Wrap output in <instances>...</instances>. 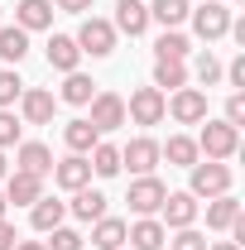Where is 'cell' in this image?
<instances>
[{"label": "cell", "instance_id": "obj_24", "mask_svg": "<svg viewBox=\"0 0 245 250\" xmlns=\"http://www.w3.org/2000/svg\"><path fill=\"white\" fill-rule=\"evenodd\" d=\"M62 140H67V149H72V154H92L101 135H96L92 121H67V125H62Z\"/></svg>", "mask_w": 245, "mask_h": 250}, {"label": "cell", "instance_id": "obj_19", "mask_svg": "<svg viewBox=\"0 0 245 250\" xmlns=\"http://www.w3.org/2000/svg\"><path fill=\"white\" fill-rule=\"evenodd\" d=\"M62 217H67V202H58V197H39L29 207V226L39 236H48L53 226H62Z\"/></svg>", "mask_w": 245, "mask_h": 250}, {"label": "cell", "instance_id": "obj_4", "mask_svg": "<svg viewBox=\"0 0 245 250\" xmlns=\"http://www.w3.org/2000/svg\"><path fill=\"white\" fill-rule=\"evenodd\" d=\"M77 48H82V53H92V58L116 53V29H111V20L87 15V20H82V29H77Z\"/></svg>", "mask_w": 245, "mask_h": 250}, {"label": "cell", "instance_id": "obj_34", "mask_svg": "<svg viewBox=\"0 0 245 250\" xmlns=\"http://www.w3.org/2000/svg\"><path fill=\"white\" fill-rule=\"evenodd\" d=\"M163 246H168V250H207V236L192 231V226H183V231H178L173 241H163Z\"/></svg>", "mask_w": 245, "mask_h": 250}, {"label": "cell", "instance_id": "obj_7", "mask_svg": "<svg viewBox=\"0 0 245 250\" xmlns=\"http://www.w3.org/2000/svg\"><path fill=\"white\" fill-rule=\"evenodd\" d=\"M163 111H173L178 125H202L207 121V92H202V87H178Z\"/></svg>", "mask_w": 245, "mask_h": 250}, {"label": "cell", "instance_id": "obj_17", "mask_svg": "<svg viewBox=\"0 0 245 250\" xmlns=\"http://www.w3.org/2000/svg\"><path fill=\"white\" fill-rule=\"evenodd\" d=\"M15 24L24 34L48 29V24H53V0H20V5H15Z\"/></svg>", "mask_w": 245, "mask_h": 250}, {"label": "cell", "instance_id": "obj_18", "mask_svg": "<svg viewBox=\"0 0 245 250\" xmlns=\"http://www.w3.org/2000/svg\"><path fill=\"white\" fill-rule=\"evenodd\" d=\"M43 53H48V67H58V72H77V62H82L77 39H67V34H53Z\"/></svg>", "mask_w": 245, "mask_h": 250}, {"label": "cell", "instance_id": "obj_26", "mask_svg": "<svg viewBox=\"0 0 245 250\" xmlns=\"http://www.w3.org/2000/svg\"><path fill=\"white\" fill-rule=\"evenodd\" d=\"M24 53H29V34L20 29V24H5L0 29V58L15 67V62H24Z\"/></svg>", "mask_w": 245, "mask_h": 250}, {"label": "cell", "instance_id": "obj_25", "mask_svg": "<svg viewBox=\"0 0 245 250\" xmlns=\"http://www.w3.org/2000/svg\"><path fill=\"white\" fill-rule=\"evenodd\" d=\"M67 82H62V92H58V101H67V106H87L96 96V82L87 77V72H62Z\"/></svg>", "mask_w": 245, "mask_h": 250}, {"label": "cell", "instance_id": "obj_9", "mask_svg": "<svg viewBox=\"0 0 245 250\" xmlns=\"http://www.w3.org/2000/svg\"><path fill=\"white\" fill-rule=\"evenodd\" d=\"M53 183L77 192V188H92V164L87 154H67V159H53Z\"/></svg>", "mask_w": 245, "mask_h": 250}, {"label": "cell", "instance_id": "obj_21", "mask_svg": "<svg viewBox=\"0 0 245 250\" xmlns=\"http://www.w3.org/2000/svg\"><path fill=\"white\" fill-rule=\"evenodd\" d=\"M159 159H168L173 168H192L197 164V140H187V135H168V145H159Z\"/></svg>", "mask_w": 245, "mask_h": 250}, {"label": "cell", "instance_id": "obj_1", "mask_svg": "<svg viewBox=\"0 0 245 250\" xmlns=\"http://www.w3.org/2000/svg\"><path fill=\"white\" fill-rule=\"evenodd\" d=\"M187 173H192L187 192H192V197H207V202H212V197H221V192H231V178H236V173H231L221 159H207V164L197 159Z\"/></svg>", "mask_w": 245, "mask_h": 250}, {"label": "cell", "instance_id": "obj_22", "mask_svg": "<svg viewBox=\"0 0 245 250\" xmlns=\"http://www.w3.org/2000/svg\"><path fill=\"white\" fill-rule=\"evenodd\" d=\"M236 217H241V202H236L231 192H221V197L207 202V226H212V231H231Z\"/></svg>", "mask_w": 245, "mask_h": 250}, {"label": "cell", "instance_id": "obj_12", "mask_svg": "<svg viewBox=\"0 0 245 250\" xmlns=\"http://www.w3.org/2000/svg\"><path fill=\"white\" fill-rule=\"evenodd\" d=\"M111 29L116 34H144L149 29V5L144 0H116V20H111Z\"/></svg>", "mask_w": 245, "mask_h": 250}, {"label": "cell", "instance_id": "obj_15", "mask_svg": "<svg viewBox=\"0 0 245 250\" xmlns=\"http://www.w3.org/2000/svg\"><path fill=\"white\" fill-rule=\"evenodd\" d=\"M125 241L135 250H163V241H168V226L159 217H140L135 226H125Z\"/></svg>", "mask_w": 245, "mask_h": 250}, {"label": "cell", "instance_id": "obj_11", "mask_svg": "<svg viewBox=\"0 0 245 250\" xmlns=\"http://www.w3.org/2000/svg\"><path fill=\"white\" fill-rule=\"evenodd\" d=\"M159 217H163V226L183 231V226H192V221H197V197H192V192H163Z\"/></svg>", "mask_w": 245, "mask_h": 250}, {"label": "cell", "instance_id": "obj_36", "mask_svg": "<svg viewBox=\"0 0 245 250\" xmlns=\"http://www.w3.org/2000/svg\"><path fill=\"white\" fill-rule=\"evenodd\" d=\"M226 125H236V130L245 125V92H231V96H226Z\"/></svg>", "mask_w": 245, "mask_h": 250}, {"label": "cell", "instance_id": "obj_33", "mask_svg": "<svg viewBox=\"0 0 245 250\" xmlns=\"http://www.w3.org/2000/svg\"><path fill=\"white\" fill-rule=\"evenodd\" d=\"M192 72H197V82H202V87H216V82H221V58H216V53H202Z\"/></svg>", "mask_w": 245, "mask_h": 250}, {"label": "cell", "instance_id": "obj_38", "mask_svg": "<svg viewBox=\"0 0 245 250\" xmlns=\"http://www.w3.org/2000/svg\"><path fill=\"white\" fill-rule=\"evenodd\" d=\"M58 10H67V15H87L92 10V0H53Z\"/></svg>", "mask_w": 245, "mask_h": 250}, {"label": "cell", "instance_id": "obj_35", "mask_svg": "<svg viewBox=\"0 0 245 250\" xmlns=\"http://www.w3.org/2000/svg\"><path fill=\"white\" fill-rule=\"evenodd\" d=\"M20 116L15 111H0V149H10V145H20Z\"/></svg>", "mask_w": 245, "mask_h": 250}, {"label": "cell", "instance_id": "obj_29", "mask_svg": "<svg viewBox=\"0 0 245 250\" xmlns=\"http://www.w3.org/2000/svg\"><path fill=\"white\" fill-rule=\"evenodd\" d=\"M149 20H159L163 29H178L187 20V0H154L149 5Z\"/></svg>", "mask_w": 245, "mask_h": 250}, {"label": "cell", "instance_id": "obj_8", "mask_svg": "<svg viewBox=\"0 0 245 250\" xmlns=\"http://www.w3.org/2000/svg\"><path fill=\"white\" fill-rule=\"evenodd\" d=\"M125 164H130V173H135V178L154 173V168H159V140H149V135H135V140L121 149V168H125Z\"/></svg>", "mask_w": 245, "mask_h": 250}, {"label": "cell", "instance_id": "obj_5", "mask_svg": "<svg viewBox=\"0 0 245 250\" xmlns=\"http://www.w3.org/2000/svg\"><path fill=\"white\" fill-rule=\"evenodd\" d=\"M87 106H92V116H87V121L96 125V135L121 130V125H125V96H121V92H96Z\"/></svg>", "mask_w": 245, "mask_h": 250}, {"label": "cell", "instance_id": "obj_3", "mask_svg": "<svg viewBox=\"0 0 245 250\" xmlns=\"http://www.w3.org/2000/svg\"><path fill=\"white\" fill-rule=\"evenodd\" d=\"M168 96L159 92V87H135L130 92V101H125V121H135V125H159L168 111Z\"/></svg>", "mask_w": 245, "mask_h": 250}, {"label": "cell", "instance_id": "obj_39", "mask_svg": "<svg viewBox=\"0 0 245 250\" xmlns=\"http://www.w3.org/2000/svg\"><path fill=\"white\" fill-rule=\"evenodd\" d=\"M15 241H20V231L10 221H0V250H15Z\"/></svg>", "mask_w": 245, "mask_h": 250}, {"label": "cell", "instance_id": "obj_23", "mask_svg": "<svg viewBox=\"0 0 245 250\" xmlns=\"http://www.w3.org/2000/svg\"><path fill=\"white\" fill-rule=\"evenodd\" d=\"M92 246H96V250H121V246H125V221H121V217L92 221Z\"/></svg>", "mask_w": 245, "mask_h": 250}, {"label": "cell", "instance_id": "obj_16", "mask_svg": "<svg viewBox=\"0 0 245 250\" xmlns=\"http://www.w3.org/2000/svg\"><path fill=\"white\" fill-rule=\"evenodd\" d=\"M15 164H20L24 173H34V178H48V173H53V149L39 145V140H24V145L15 149Z\"/></svg>", "mask_w": 245, "mask_h": 250}, {"label": "cell", "instance_id": "obj_30", "mask_svg": "<svg viewBox=\"0 0 245 250\" xmlns=\"http://www.w3.org/2000/svg\"><path fill=\"white\" fill-rule=\"evenodd\" d=\"M154 53H159V58L183 62L187 53H192V43H187V34H178V29H163V34H159V43H154Z\"/></svg>", "mask_w": 245, "mask_h": 250}, {"label": "cell", "instance_id": "obj_40", "mask_svg": "<svg viewBox=\"0 0 245 250\" xmlns=\"http://www.w3.org/2000/svg\"><path fill=\"white\" fill-rule=\"evenodd\" d=\"M15 250H48L43 241H15Z\"/></svg>", "mask_w": 245, "mask_h": 250}, {"label": "cell", "instance_id": "obj_10", "mask_svg": "<svg viewBox=\"0 0 245 250\" xmlns=\"http://www.w3.org/2000/svg\"><path fill=\"white\" fill-rule=\"evenodd\" d=\"M53 111H58V96L48 92V87H24V96H20V116H24L29 125H48Z\"/></svg>", "mask_w": 245, "mask_h": 250}, {"label": "cell", "instance_id": "obj_32", "mask_svg": "<svg viewBox=\"0 0 245 250\" xmlns=\"http://www.w3.org/2000/svg\"><path fill=\"white\" fill-rule=\"evenodd\" d=\"M43 246H48V250H82V231H72V226H53Z\"/></svg>", "mask_w": 245, "mask_h": 250}, {"label": "cell", "instance_id": "obj_14", "mask_svg": "<svg viewBox=\"0 0 245 250\" xmlns=\"http://www.w3.org/2000/svg\"><path fill=\"white\" fill-rule=\"evenodd\" d=\"M43 197V178H34L24 168H15L10 178H5V202H15V207H34Z\"/></svg>", "mask_w": 245, "mask_h": 250}, {"label": "cell", "instance_id": "obj_37", "mask_svg": "<svg viewBox=\"0 0 245 250\" xmlns=\"http://www.w3.org/2000/svg\"><path fill=\"white\" fill-rule=\"evenodd\" d=\"M221 72L231 77V87H245V53H241L236 62H231V67H221Z\"/></svg>", "mask_w": 245, "mask_h": 250}, {"label": "cell", "instance_id": "obj_44", "mask_svg": "<svg viewBox=\"0 0 245 250\" xmlns=\"http://www.w3.org/2000/svg\"><path fill=\"white\" fill-rule=\"evenodd\" d=\"M207 5H226V0H207Z\"/></svg>", "mask_w": 245, "mask_h": 250}, {"label": "cell", "instance_id": "obj_31", "mask_svg": "<svg viewBox=\"0 0 245 250\" xmlns=\"http://www.w3.org/2000/svg\"><path fill=\"white\" fill-rule=\"evenodd\" d=\"M20 96H24V82H20V72H15V67H5V72H0V111H10Z\"/></svg>", "mask_w": 245, "mask_h": 250}, {"label": "cell", "instance_id": "obj_42", "mask_svg": "<svg viewBox=\"0 0 245 250\" xmlns=\"http://www.w3.org/2000/svg\"><path fill=\"white\" fill-rule=\"evenodd\" d=\"M0 178H10V164H5V154H0Z\"/></svg>", "mask_w": 245, "mask_h": 250}, {"label": "cell", "instance_id": "obj_20", "mask_svg": "<svg viewBox=\"0 0 245 250\" xmlns=\"http://www.w3.org/2000/svg\"><path fill=\"white\" fill-rule=\"evenodd\" d=\"M67 212H72L77 221H87V226H92V221L106 217V197H101L96 188H77V192H72V202H67Z\"/></svg>", "mask_w": 245, "mask_h": 250}, {"label": "cell", "instance_id": "obj_27", "mask_svg": "<svg viewBox=\"0 0 245 250\" xmlns=\"http://www.w3.org/2000/svg\"><path fill=\"white\" fill-rule=\"evenodd\" d=\"M87 164H92L96 178H116V173H121V149H116V145H106V140H96V149H92Z\"/></svg>", "mask_w": 245, "mask_h": 250}, {"label": "cell", "instance_id": "obj_13", "mask_svg": "<svg viewBox=\"0 0 245 250\" xmlns=\"http://www.w3.org/2000/svg\"><path fill=\"white\" fill-rule=\"evenodd\" d=\"M192 29L197 39H221V34H231V10L226 5H202V10H192Z\"/></svg>", "mask_w": 245, "mask_h": 250}, {"label": "cell", "instance_id": "obj_43", "mask_svg": "<svg viewBox=\"0 0 245 250\" xmlns=\"http://www.w3.org/2000/svg\"><path fill=\"white\" fill-rule=\"evenodd\" d=\"M5 212H10V202H5V192H0V221H5Z\"/></svg>", "mask_w": 245, "mask_h": 250}, {"label": "cell", "instance_id": "obj_28", "mask_svg": "<svg viewBox=\"0 0 245 250\" xmlns=\"http://www.w3.org/2000/svg\"><path fill=\"white\" fill-rule=\"evenodd\" d=\"M154 87H159V92H163V87H168V92L187 87V67L173 62V58H159V62H154Z\"/></svg>", "mask_w": 245, "mask_h": 250}, {"label": "cell", "instance_id": "obj_2", "mask_svg": "<svg viewBox=\"0 0 245 250\" xmlns=\"http://www.w3.org/2000/svg\"><path fill=\"white\" fill-rule=\"evenodd\" d=\"M241 149V130L226 121H207L202 125V135H197V154L202 159H231Z\"/></svg>", "mask_w": 245, "mask_h": 250}, {"label": "cell", "instance_id": "obj_41", "mask_svg": "<svg viewBox=\"0 0 245 250\" xmlns=\"http://www.w3.org/2000/svg\"><path fill=\"white\" fill-rule=\"evenodd\" d=\"M207 250H241L236 241H216V246H207Z\"/></svg>", "mask_w": 245, "mask_h": 250}, {"label": "cell", "instance_id": "obj_6", "mask_svg": "<svg viewBox=\"0 0 245 250\" xmlns=\"http://www.w3.org/2000/svg\"><path fill=\"white\" fill-rule=\"evenodd\" d=\"M163 192H168V188L159 183L154 173H144V178H135V183H130L125 202H130V212H135V217H154V212L163 207Z\"/></svg>", "mask_w": 245, "mask_h": 250}]
</instances>
